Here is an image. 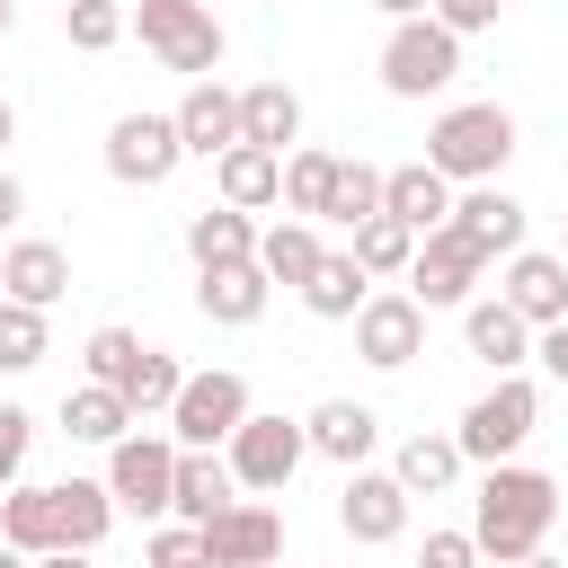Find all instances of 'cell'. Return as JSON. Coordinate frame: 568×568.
Instances as JSON below:
<instances>
[{"mask_svg":"<svg viewBox=\"0 0 568 568\" xmlns=\"http://www.w3.org/2000/svg\"><path fill=\"white\" fill-rule=\"evenodd\" d=\"M550 524H559V479L532 470V462H497V470L479 479V497H470V541H479V559H497V568L532 559V550L550 541Z\"/></svg>","mask_w":568,"mask_h":568,"instance_id":"obj_1","label":"cell"},{"mask_svg":"<svg viewBox=\"0 0 568 568\" xmlns=\"http://www.w3.org/2000/svg\"><path fill=\"white\" fill-rule=\"evenodd\" d=\"M453 231L497 266V257H515V248H524V204H515L506 186H470V195H453Z\"/></svg>","mask_w":568,"mask_h":568,"instance_id":"obj_19","label":"cell"},{"mask_svg":"<svg viewBox=\"0 0 568 568\" xmlns=\"http://www.w3.org/2000/svg\"><path fill=\"white\" fill-rule=\"evenodd\" d=\"M9 142H18V106L0 98V151H9Z\"/></svg>","mask_w":568,"mask_h":568,"instance_id":"obj_47","label":"cell"},{"mask_svg":"<svg viewBox=\"0 0 568 568\" xmlns=\"http://www.w3.org/2000/svg\"><path fill=\"white\" fill-rule=\"evenodd\" d=\"M133 355H142V337H133V328H89V346H80V364H89V382H106V390H124V373H133Z\"/></svg>","mask_w":568,"mask_h":568,"instance_id":"obj_38","label":"cell"},{"mask_svg":"<svg viewBox=\"0 0 568 568\" xmlns=\"http://www.w3.org/2000/svg\"><path fill=\"white\" fill-rule=\"evenodd\" d=\"M53 355V328H44V311H27V302H0V373H36Z\"/></svg>","mask_w":568,"mask_h":568,"instance_id":"obj_36","label":"cell"},{"mask_svg":"<svg viewBox=\"0 0 568 568\" xmlns=\"http://www.w3.org/2000/svg\"><path fill=\"white\" fill-rule=\"evenodd\" d=\"M142 568H213V550H204V532H195V524H151Z\"/></svg>","mask_w":568,"mask_h":568,"instance_id":"obj_39","label":"cell"},{"mask_svg":"<svg viewBox=\"0 0 568 568\" xmlns=\"http://www.w3.org/2000/svg\"><path fill=\"white\" fill-rule=\"evenodd\" d=\"M53 515H62V550H98L115 524V497L106 479H53Z\"/></svg>","mask_w":568,"mask_h":568,"instance_id":"obj_31","label":"cell"},{"mask_svg":"<svg viewBox=\"0 0 568 568\" xmlns=\"http://www.w3.org/2000/svg\"><path fill=\"white\" fill-rule=\"evenodd\" d=\"M0 541H9V550H27V559H44V550H62V515H53V488H36V479H18V488L0 497Z\"/></svg>","mask_w":568,"mask_h":568,"instance_id":"obj_26","label":"cell"},{"mask_svg":"<svg viewBox=\"0 0 568 568\" xmlns=\"http://www.w3.org/2000/svg\"><path fill=\"white\" fill-rule=\"evenodd\" d=\"M248 408H257V399H248L240 373H222V364H213V373H186L178 399H169V444H178V453H222Z\"/></svg>","mask_w":568,"mask_h":568,"instance_id":"obj_5","label":"cell"},{"mask_svg":"<svg viewBox=\"0 0 568 568\" xmlns=\"http://www.w3.org/2000/svg\"><path fill=\"white\" fill-rule=\"evenodd\" d=\"M462 80V36H444L435 18H399L382 36V89L390 98H444Z\"/></svg>","mask_w":568,"mask_h":568,"instance_id":"obj_6","label":"cell"},{"mask_svg":"<svg viewBox=\"0 0 568 568\" xmlns=\"http://www.w3.org/2000/svg\"><path fill=\"white\" fill-rule=\"evenodd\" d=\"M373 9H382V18H390V27H399V18H426V9H435V0H373Z\"/></svg>","mask_w":568,"mask_h":568,"instance_id":"obj_45","label":"cell"},{"mask_svg":"<svg viewBox=\"0 0 568 568\" xmlns=\"http://www.w3.org/2000/svg\"><path fill=\"white\" fill-rule=\"evenodd\" d=\"M355 355H364L373 373L417 364V355H426V311H417L408 293H373V302L355 311Z\"/></svg>","mask_w":568,"mask_h":568,"instance_id":"obj_12","label":"cell"},{"mask_svg":"<svg viewBox=\"0 0 568 568\" xmlns=\"http://www.w3.org/2000/svg\"><path fill=\"white\" fill-rule=\"evenodd\" d=\"M178 160H186V151H178V124H169V115L133 106V115L106 124V178H115V186H169Z\"/></svg>","mask_w":568,"mask_h":568,"instance_id":"obj_10","label":"cell"},{"mask_svg":"<svg viewBox=\"0 0 568 568\" xmlns=\"http://www.w3.org/2000/svg\"><path fill=\"white\" fill-rule=\"evenodd\" d=\"M302 444H311L320 462H337V470H364L373 444H382V417H373L364 399H320V408L302 417Z\"/></svg>","mask_w":568,"mask_h":568,"instance_id":"obj_16","label":"cell"},{"mask_svg":"<svg viewBox=\"0 0 568 568\" xmlns=\"http://www.w3.org/2000/svg\"><path fill=\"white\" fill-rule=\"evenodd\" d=\"M532 426H541V390L524 382V373H497L470 408H462V426H453V444H462V462H515L524 444H532Z\"/></svg>","mask_w":568,"mask_h":568,"instance_id":"obj_4","label":"cell"},{"mask_svg":"<svg viewBox=\"0 0 568 568\" xmlns=\"http://www.w3.org/2000/svg\"><path fill=\"white\" fill-rule=\"evenodd\" d=\"M320 257H328V248H320V222H293V213H284L275 231H257V275H266V284H293V293H302Z\"/></svg>","mask_w":568,"mask_h":568,"instance_id":"obj_27","label":"cell"},{"mask_svg":"<svg viewBox=\"0 0 568 568\" xmlns=\"http://www.w3.org/2000/svg\"><path fill=\"white\" fill-rule=\"evenodd\" d=\"M231 488H240V479H231V462H222V453H178V479H169V524H195V532H204L222 506H240Z\"/></svg>","mask_w":568,"mask_h":568,"instance_id":"obj_22","label":"cell"},{"mask_svg":"<svg viewBox=\"0 0 568 568\" xmlns=\"http://www.w3.org/2000/svg\"><path fill=\"white\" fill-rule=\"evenodd\" d=\"M169 124H178V151H186V160H222V151L240 142V89L186 80V98L169 106Z\"/></svg>","mask_w":568,"mask_h":568,"instance_id":"obj_15","label":"cell"},{"mask_svg":"<svg viewBox=\"0 0 568 568\" xmlns=\"http://www.w3.org/2000/svg\"><path fill=\"white\" fill-rule=\"evenodd\" d=\"M186 257H195V275L204 266H248L257 257V222L231 213V204H204V213H186Z\"/></svg>","mask_w":568,"mask_h":568,"instance_id":"obj_25","label":"cell"},{"mask_svg":"<svg viewBox=\"0 0 568 568\" xmlns=\"http://www.w3.org/2000/svg\"><path fill=\"white\" fill-rule=\"evenodd\" d=\"M62 9H71V0H62Z\"/></svg>","mask_w":568,"mask_h":568,"instance_id":"obj_52","label":"cell"},{"mask_svg":"<svg viewBox=\"0 0 568 568\" xmlns=\"http://www.w3.org/2000/svg\"><path fill=\"white\" fill-rule=\"evenodd\" d=\"M169 479H178V444L169 435H124V444H106V497H115V515H142V524H160L169 515Z\"/></svg>","mask_w":568,"mask_h":568,"instance_id":"obj_9","label":"cell"},{"mask_svg":"<svg viewBox=\"0 0 568 568\" xmlns=\"http://www.w3.org/2000/svg\"><path fill=\"white\" fill-rule=\"evenodd\" d=\"M36 568H98V559H89V550H44Z\"/></svg>","mask_w":568,"mask_h":568,"instance_id":"obj_46","label":"cell"},{"mask_svg":"<svg viewBox=\"0 0 568 568\" xmlns=\"http://www.w3.org/2000/svg\"><path fill=\"white\" fill-rule=\"evenodd\" d=\"M515 160V115L497 98H462L426 124V169L453 186H497V169Z\"/></svg>","mask_w":568,"mask_h":568,"instance_id":"obj_2","label":"cell"},{"mask_svg":"<svg viewBox=\"0 0 568 568\" xmlns=\"http://www.w3.org/2000/svg\"><path fill=\"white\" fill-rule=\"evenodd\" d=\"M124 36H142V53L160 71H178V80H213L222 71V18L204 0H133Z\"/></svg>","mask_w":568,"mask_h":568,"instance_id":"obj_3","label":"cell"},{"mask_svg":"<svg viewBox=\"0 0 568 568\" xmlns=\"http://www.w3.org/2000/svg\"><path fill=\"white\" fill-rule=\"evenodd\" d=\"M0 568H36V559H27V550H9V541H0Z\"/></svg>","mask_w":568,"mask_h":568,"instance_id":"obj_49","label":"cell"},{"mask_svg":"<svg viewBox=\"0 0 568 568\" xmlns=\"http://www.w3.org/2000/svg\"><path fill=\"white\" fill-rule=\"evenodd\" d=\"M9 27H18V0H0V36H9Z\"/></svg>","mask_w":568,"mask_h":568,"instance_id":"obj_50","label":"cell"},{"mask_svg":"<svg viewBox=\"0 0 568 568\" xmlns=\"http://www.w3.org/2000/svg\"><path fill=\"white\" fill-rule=\"evenodd\" d=\"M497 9H506V0H435L426 18H435L444 36H479V27H497Z\"/></svg>","mask_w":568,"mask_h":568,"instance_id":"obj_42","label":"cell"},{"mask_svg":"<svg viewBox=\"0 0 568 568\" xmlns=\"http://www.w3.org/2000/svg\"><path fill=\"white\" fill-rule=\"evenodd\" d=\"M62 435L71 444H124L133 435V408L106 382H80V390H62Z\"/></svg>","mask_w":568,"mask_h":568,"instance_id":"obj_30","label":"cell"},{"mask_svg":"<svg viewBox=\"0 0 568 568\" xmlns=\"http://www.w3.org/2000/svg\"><path fill=\"white\" fill-rule=\"evenodd\" d=\"M364 302H373V275H364L346 248H328V257L311 266V284H302V311H311V320H355Z\"/></svg>","mask_w":568,"mask_h":568,"instance_id":"obj_28","label":"cell"},{"mask_svg":"<svg viewBox=\"0 0 568 568\" xmlns=\"http://www.w3.org/2000/svg\"><path fill=\"white\" fill-rule=\"evenodd\" d=\"M462 470H470V462H462V444H453V435H408V444L390 453V479H399L408 497H444Z\"/></svg>","mask_w":568,"mask_h":568,"instance_id":"obj_29","label":"cell"},{"mask_svg":"<svg viewBox=\"0 0 568 568\" xmlns=\"http://www.w3.org/2000/svg\"><path fill=\"white\" fill-rule=\"evenodd\" d=\"M240 142H257V151H302V98L284 89V80H248L240 89Z\"/></svg>","mask_w":568,"mask_h":568,"instance_id":"obj_23","label":"cell"},{"mask_svg":"<svg viewBox=\"0 0 568 568\" xmlns=\"http://www.w3.org/2000/svg\"><path fill=\"white\" fill-rule=\"evenodd\" d=\"M382 213L399 222V231H444L453 222V178H435L426 160H408V169H382Z\"/></svg>","mask_w":568,"mask_h":568,"instance_id":"obj_18","label":"cell"},{"mask_svg":"<svg viewBox=\"0 0 568 568\" xmlns=\"http://www.w3.org/2000/svg\"><path fill=\"white\" fill-rule=\"evenodd\" d=\"M222 462H231V479L240 488H257V497H275L302 462H311V444H302V417H275V408H248L240 417V435L222 444Z\"/></svg>","mask_w":568,"mask_h":568,"instance_id":"obj_7","label":"cell"},{"mask_svg":"<svg viewBox=\"0 0 568 568\" xmlns=\"http://www.w3.org/2000/svg\"><path fill=\"white\" fill-rule=\"evenodd\" d=\"M71 293V257L53 240H9L0 248V302H27V311H53Z\"/></svg>","mask_w":568,"mask_h":568,"instance_id":"obj_17","label":"cell"},{"mask_svg":"<svg viewBox=\"0 0 568 568\" xmlns=\"http://www.w3.org/2000/svg\"><path fill=\"white\" fill-rule=\"evenodd\" d=\"M497 302L541 337L550 320H568V257H550V248H515V257H506V284H497Z\"/></svg>","mask_w":568,"mask_h":568,"instance_id":"obj_14","label":"cell"},{"mask_svg":"<svg viewBox=\"0 0 568 568\" xmlns=\"http://www.w3.org/2000/svg\"><path fill=\"white\" fill-rule=\"evenodd\" d=\"M337 532L364 541V550L399 541V532H408V488H399L390 470H346V488H337Z\"/></svg>","mask_w":568,"mask_h":568,"instance_id":"obj_13","label":"cell"},{"mask_svg":"<svg viewBox=\"0 0 568 568\" xmlns=\"http://www.w3.org/2000/svg\"><path fill=\"white\" fill-rule=\"evenodd\" d=\"M559 231H568V213H559Z\"/></svg>","mask_w":568,"mask_h":568,"instance_id":"obj_51","label":"cell"},{"mask_svg":"<svg viewBox=\"0 0 568 568\" xmlns=\"http://www.w3.org/2000/svg\"><path fill=\"white\" fill-rule=\"evenodd\" d=\"M213 195H222L231 213H266V204H284V160L257 151V142H231V151L213 160Z\"/></svg>","mask_w":568,"mask_h":568,"instance_id":"obj_21","label":"cell"},{"mask_svg":"<svg viewBox=\"0 0 568 568\" xmlns=\"http://www.w3.org/2000/svg\"><path fill=\"white\" fill-rule=\"evenodd\" d=\"M27 453H36V417L18 399H0V497L27 479Z\"/></svg>","mask_w":568,"mask_h":568,"instance_id":"obj_40","label":"cell"},{"mask_svg":"<svg viewBox=\"0 0 568 568\" xmlns=\"http://www.w3.org/2000/svg\"><path fill=\"white\" fill-rule=\"evenodd\" d=\"M204 550H213V568H284V515L266 497H240L204 524Z\"/></svg>","mask_w":568,"mask_h":568,"instance_id":"obj_11","label":"cell"},{"mask_svg":"<svg viewBox=\"0 0 568 568\" xmlns=\"http://www.w3.org/2000/svg\"><path fill=\"white\" fill-rule=\"evenodd\" d=\"M532 364H541L550 382H568V320H550V328L532 337Z\"/></svg>","mask_w":568,"mask_h":568,"instance_id":"obj_43","label":"cell"},{"mask_svg":"<svg viewBox=\"0 0 568 568\" xmlns=\"http://www.w3.org/2000/svg\"><path fill=\"white\" fill-rule=\"evenodd\" d=\"M346 257L382 284V275H408V257H417V231H399L390 213H373V222H355V240H346Z\"/></svg>","mask_w":568,"mask_h":568,"instance_id":"obj_33","label":"cell"},{"mask_svg":"<svg viewBox=\"0 0 568 568\" xmlns=\"http://www.w3.org/2000/svg\"><path fill=\"white\" fill-rule=\"evenodd\" d=\"M328 178H337V151H284V213L293 222H320Z\"/></svg>","mask_w":568,"mask_h":568,"instance_id":"obj_35","label":"cell"},{"mask_svg":"<svg viewBox=\"0 0 568 568\" xmlns=\"http://www.w3.org/2000/svg\"><path fill=\"white\" fill-rule=\"evenodd\" d=\"M62 36H71L80 53H115V44H124V9H115V0H71V9H62Z\"/></svg>","mask_w":568,"mask_h":568,"instance_id":"obj_37","label":"cell"},{"mask_svg":"<svg viewBox=\"0 0 568 568\" xmlns=\"http://www.w3.org/2000/svg\"><path fill=\"white\" fill-rule=\"evenodd\" d=\"M18 213H27V186H18V178H9V169H0V231H9V222H18Z\"/></svg>","mask_w":568,"mask_h":568,"instance_id":"obj_44","label":"cell"},{"mask_svg":"<svg viewBox=\"0 0 568 568\" xmlns=\"http://www.w3.org/2000/svg\"><path fill=\"white\" fill-rule=\"evenodd\" d=\"M462 346L488 364V373H524L532 364V328L497 302V293H479V302H462Z\"/></svg>","mask_w":568,"mask_h":568,"instance_id":"obj_20","label":"cell"},{"mask_svg":"<svg viewBox=\"0 0 568 568\" xmlns=\"http://www.w3.org/2000/svg\"><path fill=\"white\" fill-rule=\"evenodd\" d=\"M178 382H186V364H178V355H160V346H142L115 399H124V408H133V426H142V417H169V399H178Z\"/></svg>","mask_w":568,"mask_h":568,"instance_id":"obj_32","label":"cell"},{"mask_svg":"<svg viewBox=\"0 0 568 568\" xmlns=\"http://www.w3.org/2000/svg\"><path fill=\"white\" fill-rule=\"evenodd\" d=\"M266 275H257V257L248 266H204L195 275V311L213 320V328H248V320H266Z\"/></svg>","mask_w":568,"mask_h":568,"instance_id":"obj_24","label":"cell"},{"mask_svg":"<svg viewBox=\"0 0 568 568\" xmlns=\"http://www.w3.org/2000/svg\"><path fill=\"white\" fill-rule=\"evenodd\" d=\"M382 213V169L373 160H337V178H328V204H320V222H373Z\"/></svg>","mask_w":568,"mask_h":568,"instance_id":"obj_34","label":"cell"},{"mask_svg":"<svg viewBox=\"0 0 568 568\" xmlns=\"http://www.w3.org/2000/svg\"><path fill=\"white\" fill-rule=\"evenodd\" d=\"M479 275H488V257L444 222V231H426V240H417V257H408V275H399V284H408V302H417V311H462V302H479Z\"/></svg>","mask_w":568,"mask_h":568,"instance_id":"obj_8","label":"cell"},{"mask_svg":"<svg viewBox=\"0 0 568 568\" xmlns=\"http://www.w3.org/2000/svg\"><path fill=\"white\" fill-rule=\"evenodd\" d=\"M515 568H568V559H550V550H532V559H515Z\"/></svg>","mask_w":568,"mask_h":568,"instance_id":"obj_48","label":"cell"},{"mask_svg":"<svg viewBox=\"0 0 568 568\" xmlns=\"http://www.w3.org/2000/svg\"><path fill=\"white\" fill-rule=\"evenodd\" d=\"M417 568H479V541H470V524H444V532H426Z\"/></svg>","mask_w":568,"mask_h":568,"instance_id":"obj_41","label":"cell"}]
</instances>
